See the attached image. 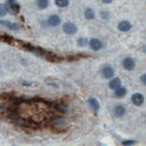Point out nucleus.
<instances>
[{"instance_id": "f8f14e48", "label": "nucleus", "mask_w": 146, "mask_h": 146, "mask_svg": "<svg viewBox=\"0 0 146 146\" xmlns=\"http://www.w3.org/2000/svg\"><path fill=\"white\" fill-rule=\"evenodd\" d=\"M126 95V89L124 87H119L118 89L115 90V96L118 97V98H121V97H124Z\"/></svg>"}, {"instance_id": "423d86ee", "label": "nucleus", "mask_w": 146, "mask_h": 146, "mask_svg": "<svg viewBox=\"0 0 146 146\" xmlns=\"http://www.w3.org/2000/svg\"><path fill=\"white\" fill-rule=\"evenodd\" d=\"M48 25L49 26H58L60 23H61V18L58 17V15H56V14H53V15H50L49 18H48Z\"/></svg>"}, {"instance_id": "9d476101", "label": "nucleus", "mask_w": 146, "mask_h": 146, "mask_svg": "<svg viewBox=\"0 0 146 146\" xmlns=\"http://www.w3.org/2000/svg\"><path fill=\"white\" fill-rule=\"evenodd\" d=\"M88 103H89L90 108L92 109V110H94L95 112H97V111L100 110V103L97 102V100H96V98H89Z\"/></svg>"}, {"instance_id": "7ed1b4c3", "label": "nucleus", "mask_w": 146, "mask_h": 146, "mask_svg": "<svg viewBox=\"0 0 146 146\" xmlns=\"http://www.w3.org/2000/svg\"><path fill=\"white\" fill-rule=\"evenodd\" d=\"M131 102L135 104L136 106H140L144 103V96L141 94H139V92L133 94L132 97H131Z\"/></svg>"}, {"instance_id": "2eb2a0df", "label": "nucleus", "mask_w": 146, "mask_h": 146, "mask_svg": "<svg viewBox=\"0 0 146 146\" xmlns=\"http://www.w3.org/2000/svg\"><path fill=\"white\" fill-rule=\"evenodd\" d=\"M55 5L58 7H67L69 5V0H55Z\"/></svg>"}, {"instance_id": "4468645a", "label": "nucleus", "mask_w": 146, "mask_h": 146, "mask_svg": "<svg viewBox=\"0 0 146 146\" xmlns=\"http://www.w3.org/2000/svg\"><path fill=\"white\" fill-rule=\"evenodd\" d=\"M36 5H38V7L40 9H44L49 6V0H38V1H36Z\"/></svg>"}, {"instance_id": "6ab92c4d", "label": "nucleus", "mask_w": 146, "mask_h": 146, "mask_svg": "<svg viewBox=\"0 0 146 146\" xmlns=\"http://www.w3.org/2000/svg\"><path fill=\"white\" fill-rule=\"evenodd\" d=\"M140 81H141V83L144 84V86H146V74H143L140 76Z\"/></svg>"}, {"instance_id": "0eeeda50", "label": "nucleus", "mask_w": 146, "mask_h": 146, "mask_svg": "<svg viewBox=\"0 0 146 146\" xmlns=\"http://www.w3.org/2000/svg\"><path fill=\"white\" fill-rule=\"evenodd\" d=\"M131 27H132V25L126 20L120 21L118 23V31H120V32H129L131 29Z\"/></svg>"}, {"instance_id": "f257e3e1", "label": "nucleus", "mask_w": 146, "mask_h": 146, "mask_svg": "<svg viewBox=\"0 0 146 146\" xmlns=\"http://www.w3.org/2000/svg\"><path fill=\"white\" fill-rule=\"evenodd\" d=\"M63 32L68 35H74L77 32V27L72 22H66L63 25Z\"/></svg>"}, {"instance_id": "20e7f679", "label": "nucleus", "mask_w": 146, "mask_h": 146, "mask_svg": "<svg viewBox=\"0 0 146 146\" xmlns=\"http://www.w3.org/2000/svg\"><path fill=\"white\" fill-rule=\"evenodd\" d=\"M123 67L126 69V70H133L136 67V62L135 60L131 58V57H126L123 60Z\"/></svg>"}, {"instance_id": "6e6552de", "label": "nucleus", "mask_w": 146, "mask_h": 146, "mask_svg": "<svg viewBox=\"0 0 146 146\" xmlns=\"http://www.w3.org/2000/svg\"><path fill=\"white\" fill-rule=\"evenodd\" d=\"M0 23L4 26H6L7 28H9L11 31H18L20 28V26L18 23H14V22H11V21H0Z\"/></svg>"}, {"instance_id": "4be33fe9", "label": "nucleus", "mask_w": 146, "mask_h": 146, "mask_svg": "<svg viewBox=\"0 0 146 146\" xmlns=\"http://www.w3.org/2000/svg\"><path fill=\"white\" fill-rule=\"evenodd\" d=\"M112 1V0H102V3H104V4H110Z\"/></svg>"}, {"instance_id": "f03ea898", "label": "nucleus", "mask_w": 146, "mask_h": 146, "mask_svg": "<svg viewBox=\"0 0 146 146\" xmlns=\"http://www.w3.org/2000/svg\"><path fill=\"white\" fill-rule=\"evenodd\" d=\"M113 74H115V71H113V68L111 66L106 64V66H104L102 68V75H103V77L109 80V78H111L113 76Z\"/></svg>"}, {"instance_id": "aec40b11", "label": "nucleus", "mask_w": 146, "mask_h": 146, "mask_svg": "<svg viewBox=\"0 0 146 146\" xmlns=\"http://www.w3.org/2000/svg\"><path fill=\"white\" fill-rule=\"evenodd\" d=\"M101 14H102V18H103V19H108V18H109V13H108L106 11H103Z\"/></svg>"}, {"instance_id": "ddd939ff", "label": "nucleus", "mask_w": 146, "mask_h": 146, "mask_svg": "<svg viewBox=\"0 0 146 146\" xmlns=\"http://www.w3.org/2000/svg\"><path fill=\"white\" fill-rule=\"evenodd\" d=\"M84 17H86V19L88 20H92L95 18V12L92 8H87L86 11H84Z\"/></svg>"}, {"instance_id": "39448f33", "label": "nucleus", "mask_w": 146, "mask_h": 146, "mask_svg": "<svg viewBox=\"0 0 146 146\" xmlns=\"http://www.w3.org/2000/svg\"><path fill=\"white\" fill-rule=\"evenodd\" d=\"M89 44H90V48L92 50H100V49H102V47H103L102 41L98 40V39H91L89 41Z\"/></svg>"}, {"instance_id": "f3484780", "label": "nucleus", "mask_w": 146, "mask_h": 146, "mask_svg": "<svg viewBox=\"0 0 146 146\" xmlns=\"http://www.w3.org/2000/svg\"><path fill=\"white\" fill-rule=\"evenodd\" d=\"M77 42H78V46L80 47H84V46H87V43H89V41L86 38H80L77 40Z\"/></svg>"}, {"instance_id": "9b49d317", "label": "nucleus", "mask_w": 146, "mask_h": 146, "mask_svg": "<svg viewBox=\"0 0 146 146\" xmlns=\"http://www.w3.org/2000/svg\"><path fill=\"white\" fill-rule=\"evenodd\" d=\"M120 87V80L119 78H113L109 82V88L112 89V90H116Z\"/></svg>"}, {"instance_id": "a211bd4d", "label": "nucleus", "mask_w": 146, "mask_h": 146, "mask_svg": "<svg viewBox=\"0 0 146 146\" xmlns=\"http://www.w3.org/2000/svg\"><path fill=\"white\" fill-rule=\"evenodd\" d=\"M137 141L136 140H124V141H121V145L123 146H132V145H135Z\"/></svg>"}, {"instance_id": "1a4fd4ad", "label": "nucleus", "mask_w": 146, "mask_h": 146, "mask_svg": "<svg viewBox=\"0 0 146 146\" xmlns=\"http://www.w3.org/2000/svg\"><path fill=\"white\" fill-rule=\"evenodd\" d=\"M113 112H115V116H117V117H123L125 115V112H126V109L123 105H117L115 108Z\"/></svg>"}, {"instance_id": "412c9836", "label": "nucleus", "mask_w": 146, "mask_h": 146, "mask_svg": "<svg viewBox=\"0 0 146 146\" xmlns=\"http://www.w3.org/2000/svg\"><path fill=\"white\" fill-rule=\"evenodd\" d=\"M15 0H8V6H12V5H15Z\"/></svg>"}, {"instance_id": "dca6fc26", "label": "nucleus", "mask_w": 146, "mask_h": 146, "mask_svg": "<svg viewBox=\"0 0 146 146\" xmlns=\"http://www.w3.org/2000/svg\"><path fill=\"white\" fill-rule=\"evenodd\" d=\"M8 12V7L4 4H0V17H4L6 15V13Z\"/></svg>"}]
</instances>
